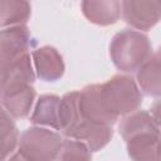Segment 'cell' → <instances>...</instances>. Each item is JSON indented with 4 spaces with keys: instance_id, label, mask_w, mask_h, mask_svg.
I'll return each mask as SVG.
<instances>
[{
    "instance_id": "277c9868",
    "label": "cell",
    "mask_w": 161,
    "mask_h": 161,
    "mask_svg": "<svg viewBox=\"0 0 161 161\" xmlns=\"http://www.w3.org/2000/svg\"><path fill=\"white\" fill-rule=\"evenodd\" d=\"M119 3L123 20L133 30L147 31L160 20L161 3L157 0H123Z\"/></svg>"
},
{
    "instance_id": "ffe728a7",
    "label": "cell",
    "mask_w": 161,
    "mask_h": 161,
    "mask_svg": "<svg viewBox=\"0 0 161 161\" xmlns=\"http://www.w3.org/2000/svg\"><path fill=\"white\" fill-rule=\"evenodd\" d=\"M1 108H3V106H1V102H0V109H1Z\"/></svg>"
},
{
    "instance_id": "ac0fdd59",
    "label": "cell",
    "mask_w": 161,
    "mask_h": 161,
    "mask_svg": "<svg viewBox=\"0 0 161 161\" xmlns=\"http://www.w3.org/2000/svg\"><path fill=\"white\" fill-rule=\"evenodd\" d=\"M55 161H92V152L86 143L73 138H65Z\"/></svg>"
},
{
    "instance_id": "7c38bea8",
    "label": "cell",
    "mask_w": 161,
    "mask_h": 161,
    "mask_svg": "<svg viewBox=\"0 0 161 161\" xmlns=\"http://www.w3.org/2000/svg\"><path fill=\"white\" fill-rule=\"evenodd\" d=\"M30 122L34 126H44L55 131H60V97L55 94L40 96L30 116Z\"/></svg>"
},
{
    "instance_id": "4fadbf2b",
    "label": "cell",
    "mask_w": 161,
    "mask_h": 161,
    "mask_svg": "<svg viewBox=\"0 0 161 161\" xmlns=\"http://www.w3.org/2000/svg\"><path fill=\"white\" fill-rule=\"evenodd\" d=\"M160 52L152 53L136 70V83L140 91L146 96L158 97L161 93V77H160Z\"/></svg>"
},
{
    "instance_id": "52a82bcc",
    "label": "cell",
    "mask_w": 161,
    "mask_h": 161,
    "mask_svg": "<svg viewBox=\"0 0 161 161\" xmlns=\"http://www.w3.org/2000/svg\"><path fill=\"white\" fill-rule=\"evenodd\" d=\"M78 107L80 116L88 122L106 126H112L117 122V118L104 106L101 84H88L82 91H78Z\"/></svg>"
},
{
    "instance_id": "2e32d148",
    "label": "cell",
    "mask_w": 161,
    "mask_h": 161,
    "mask_svg": "<svg viewBox=\"0 0 161 161\" xmlns=\"http://www.w3.org/2000/svg\"><path fill=\"white\" fill-rule=\"evenodd\" d=\"M31 15V5L23 0H0V28L25 25Z\"/></svg>"
},
{
    "instance_id": "d6986e66",
    "label": "cell",
    "mask_w": 161,
    "mask_h": 161,
    "mask_svg": "<svg viewBox=\"0 0 161 161\" xmlns=\"http://www.w3.org/2000/svg\"><path fill=\"white\" fill-rule=\"evenodd\" d=\"M6 161H29L28 158H25L21 153H19V152H15V153H13Z\"/></svg>"
},
{
    "instance_id": "9a60e30c",
    "label": "cell",
    "mask_w": 161,
    "mask_h": 161,
    "mask_svg": "<svg viewBox=\"0 0 161 161\" xmlns=\"http://www.w3.org/2000/svg\"><path fill=\"white\" fill-rule=\"evenodd\" d=\"M152 130H160L158 122L155 121L150 112L143 109H137L127 116H123L118 125V132L125 141L137 133Z\"/></svg>"
},
{
    "instance_id": "8fae6325",
    "label": "cell",
    "mask_w": 161,
    "mask_h": 161,
    "mask_svg": "<svg viewBox=\"0 0 161 161\" xmlns=\"http://www.w3.org/2000/svg\"><path fill=\"white\" fill-rule=\"evenodd\" d=\"M80 9L88 21L101 26L116 24L121 16V3L117 0H84Z\"/></svg>"
},
{
    "instance_id": "30bf717a",
    "label": "cell",
    "mask_w": 161,
    "mask_h": 161,
    "mask_svg": "<svg viewBox=\"0 0 161 161\" xmlns=\"http://www.w3.org/2000/svg\"><path fill=\"white\" fill-rule=\"evenodd\" d=\"M126 148L132 161H160V130L145 131L130 137Z\"/></svg>"
},
{
    "instance_id": "ba28073f",
    "label": "cell",
    "mask_w": 161,
    "mask_h": 161,
    "mask_svg": "<svg viewBox=\"0 0 161 161\" xmlns=\"http://www.w3.org/2000/svg\"><path fill=\"white\" fill-rule=\"evenodd\" d=\"M35 72L30 54L0 67V96L33 84Z\"/></svg>"
},
{
    "instance_id": "5b68a950",
    "label": "cell",
    "mask_w": 161,
    "mask_h": 161,
    "mask_svg": "<svg viewBox=\"0 0 161 161\" xmlns=\"http://www.w3.org/2000/svg\"><path fill=\"white\" fill-rule=\"evenodd\" d=\"M35 42L26 25H16L0 30V67L30 54Z\"/></svg>"
},
{
    "instance_id": "e0dca14e",
    "label": "cell",
    "mask_w": 161,
    "mask_h": 161,
    "mask_svg": "<svg viewBox=\"0 0 161 161\" xmlns=\"http://www.w3.org/2000/svg\"><path fill=\"white\" fill-rule=\"evenodd\" d=\"M19 130L14 118L4 109H0V161H6L18 147Z\"/></svg>"
},
{
    "instance_id": "7a4b0ae2",
    "label": "cell",
    "mask_w": 161,
    "mask_h": 161,
    "mask_svg": "<svg viewBox=\"0 0 161 161\" xmlns=\"http://www.w3.org/2000/svg\"><path fill=\"white\" fill-rule=\"evenodd\" d=\"M101 94L108 112L118 117L137 111L142 104V93L128 74H116L101 84Z\"/></svg>"
},
{
    "instance_id": "5bb4252c",
    "label": "cell",
    "mask_w": 161,
    "mask_h": 161,
    "mask_svg": "<svg viewBox=\"0 0 161 161\" xmlns=\"http://www.w3.org/2000/svg\"><path fill=\"white\" fill-rule=\"evenodd\" d=\"M35 96L36 93L33 84H29L0 96V102L3 108L13 118H25L31 111Z\"/></svg>"
},
{
    "instance_id": "3957f363",
    "label": "cell",
    "mask_w": 161,
    "mask_h": 161,
    "mask_svg": "<svg viewBox=\"0 0 161 161\" xmlns=\"http://www.w3.org/2000/svg\"><path fill=\"white\" fill-rule=\"evenodd\" d=\"M62 142L63 138L58 132L33 126L19 136L18 152L29 161H55Z\"/></svg>"
},
{
    "instance_id": "8992f818",
    "label": "cell",
    "mask_w": 161,
    "mask_h": 161,
    "mask_svg": "<svg viewBox=\"0 0 161 161\" xmlns=\"http://www.w3.org/2000/svg\"><path fill=\"white\" fill-rule=\"evenodd\" d=\"M62 132L67 138L78 140L86 143L91 152L102 150L104 146L109 143V141L113 137L112 126L88 122L80 114L70 126H68Z\"/></svg>"
},
{
    "instance_id": "9c48e42d",
    "label": "cell",
    "mask_w": 161,
    "mask_h": 161,
    "mask_svg": "<svg viewBox=\"0 0 161 161\" xmlns=\"http://www.w3.org/2000/svg\"><path fill=\"white\" fill-rule=\"evenodd\" d=\"M31 63L35 75L43 82H57L64 72L65 64L62 54L52 45H44L31 52Z\"/></svg>"
},
{
    "instance_id": "6da1fadb",
    "label": "cell",
    "mask_w": 161,
    "mask_h": 161,
    "mask_svg": "<svg viewBox=\"0 0 161 161\" xmlns=\"http://www.w3.org/2000/svg\"><path fill=\"white\" fill-rule=\"evenodd\" d=\"M152 54L150 38L133 29H123L114 34L109 44V57L113 65L125 73L136 72Z\"/></svg>"
}]
</instances>
